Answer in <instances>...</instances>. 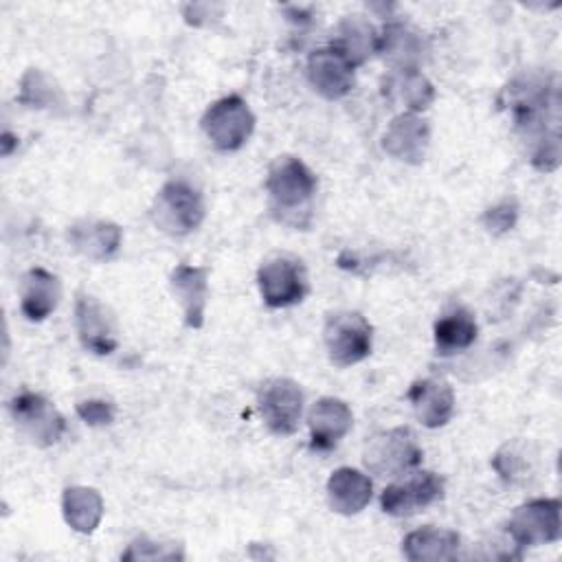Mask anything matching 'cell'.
<instances>
[{"mask_svg":"<svg viewBox=\"0 0 562 562\" xmlns=\"http://www.w3.org/2000/svg\"><path fill=\"white\" fill-rule=\"evenodd\" d=\"M9 408L18 428L37 446L57 443L66 430L61 413L40 393L22 391L11 400Z\"/></svg>","mask_w":562,"mask_h":562,"instance_id":"obj_8","label":"cell"},{"mask_svg":"<svg viewBox=\"0 0 562 562\" xmlns=\"http://www.w3.org/2000/svg\"><path fill=\"white\" fill-rule=\"evenodd\" d=\"M200 125L215 149L235 151L252 134L255 114L239 94H228L206 108Z\"/></svg>","mask_w":562,"mask_h":562,"instance_id":"obj_2","label":"cell"},{"mask_svg":"<svg viewBox=\"0 0 562 562\" xmlns=\"http://www.w3.org/2000/svg\"><path fill=\"white\" fill-rule=\"evenodd\" d=\"M259 292L270 307H290L301 303L310 292L307 270L292 255H274L261 263L257 272Z\"/></svg>","mask_w":562,"mask_h":562,"instance_id":"obj_6","label":"cell"},{"mask_svg":"<svg viewBox=\"0 0 562 562\" xmlns=\"http://www.w3.org/2000/svg\"><path fill=\"white\" fill-rule=\"evenodd\" d=\"M483 222L487 226V231L492 233H505L514 226L516 222V206L512 202H503V204H496L492 209L485 211L483 215Z\"/></svg>","mask_w":562,"mask_h":562,"instance_id":"obj_29","label":"cell"},{"mask_svg":"<svg viewBox=\"0 0 562 562\" xmlns=\"http://www.w3.org/2000/svg\"><path fill=\"white\" fill-rule=\"evenodd\" d=\"M266 191L270 193L277 211L301 213L307 211V204L316 193V176L303 160L294 156H279L268 169Z\"/></svg>","mask_w":562,"mask_h":562,"instance_id":"obj_3","label":"cell"},{"mask_svg":"<svg viewBox=\"0 0 562 562\" xmlns=\"http://www.w3.org/2000/svg\"><path fill=\"white\" fill-rule=\"evenodd\" d=\"M422 448L408 428H391L373 435L364 448V465L380 476H400L422 463Z\"/></svg>","mask_w":562,"mask_h":562,"instance_id":"obj_5","label":"cell"},{"mask_svg":"<svg viewBox=\"0 0 562 562\" xmlns=\"http://www.w3.org/2000/svg\"><path fill=\"white\" fill-rule=\"evenodd\" d=\"M428 140H430L428 123L419 119L415 112H402L389 123L382 136V147L395 160L419 165L426 156Z\"/></svg>","mask_w":562,"mask_h":562,"instance_id":"obj_14","label":"cell"},{"mask_svg":"<svg viewBox=\"0 0 562 562\" xmlns=\"http://www.w3.org/2000/svg\"><path fill=\"white\" fill-rule=\"evenodd\" d=\"M331 46H336L353 66H360L378 50V31L360 15H349L338 24Z\"/></svg>","mask_w":562,"mask_h":562,"instance_id":"obj_24","label":"cell"},{"mask_svg":"<svg viewBox=\"0 0 562 562\" xmlns=\"http://www.w3.org/2000/svg\"><path fill=\"white\" fill-rule=\"evenodd\" d=\"M353 68L356 66L336 46L329 44L325 48H316L310 55L307 79L312 88L325 99H340L356 83Z\"/></svg>","mask_w":562,"mask_h":562,"instance_id":"obj_12","label":"cell"},{"mask_svg":"<svg viewBox=\"0 0 562 562\" xmlns=\"http://www.w3.org/2000/svg\"><path fill=\"white\" fill-rule=\"evenodd\" d=\"M64 520L79 533H92L103 516V498L94 487H66L61 496Z\"/></svg>","mask_w":562,"mask_h":562,"instance_id":"obj_23","label":"cell"},{"mask_svg":"<svg viewBox=\"0 0 562 562\" xmlns=\"http://www.w3.org/2000/svg\"><path fill=\"white\" fill-rule=\"evenodd\" d=\"M507 533L516 547H536L555 542L562 533L560 522V501L558 498H536L522 503L514 509Z\"/></svg>","mask_w":562,"mask_h":562,"instance_id":"obj_7","label":"cell"},{"mask_svg":"<svg viewBox=\"0 0 562 562\" xmlns=\"http://www.w3.org/2000/svg\"><path fill=\"white\" fill-rule=\"evenodd\" d=\"M66 237L79 255L94 261H103L119 250L123 233L119 224L108 220H79L72 226H68Z\"/></svg>","mask_w":562,"mask_h":562,"instance_id":"obj_18","label":"cell"},{"mask_svg":"<svg viewBox=\"0 0 562 562\" xmlns=\"http://www.w3.org/2000/svg\"><path fill=\"white\" fill-rule=\"evenodd\" d=\"M371 479L356 468H338L327 481L329 507L345 516L362 512L371 501Z\"/></svg>","mask_w":562,"mask_h":562,"instance_id":"obj_20","label":"cell"},{"mask_svg":"<svg viewBox=\"0 0 562 562\" xmlns=\"http://www.w3.org/2000/svg\"><path fill=\"white\" fill-rule=\"evenodd\" d=\"M176 555H180V553H176V549L171 544H156V542L140 538V540L132 542L130 549L121 558L123 560H169Z\"/></svg>","mask_w":562,"mask_h":562,"instance_id":"obj_28","label":"cell"},{"mask_svg":"<svg viewBox=\"0 0 562 562\" xmlns=\"http://www.w3.org/2000/svg\"><path fill=\"white\" fill-rule=\"evenodd\" d=\"M417 419L426 428H439L450 422L454 413V393L452 386L443 380H417L406 393Z\"/></svg>","mask_w":562,"mask_h":562,"instance_id":"obj_16","label":"cell"},{"mask_svg":"<svg viewBox=\"0 0 562 562\" xmlns=\"http://www.w3.org/2000/svg\"><path fill=\"white\" fill-rule=\"evenodd\" d=\"M53 94H55V88L48 83V79L40 70H29L26 77L22 79L20 101L44 108L46 103H50Z\"/></svg>","mask_w":562,"mask_h":562,"instance_id":"obj_26","label":"cell"},{"mask_svg":"<svg viewBox=\"0 0 562 562\" xmlns=\"http://www.w3.org/2000/svg\"><path fill=\"white\" fill-rule=\"evenodd\" d=\"M114 404L105 400H83L77 404V415L88 426H108L114 422Z\"/></svg>","mask_w":562,"mask_h":562,"instance_id":"obj_27","label":"cell"},{"mask_svg":"<svg viewBox=\"0 0 562 562\" xmlns=\"http://www.w3.org/2000/svg\"><path fill=\"white\" fill-rule=\"evenodd\" d=\"M75 321L81 345L97 353L108 356L119 347V329L112 312L90 294H79L75 303Z\"/></svg>","mask_w":562,"mask_h":562,"instance_id":"obj_10","label":"cell"},{"mask_svg":"<svg viewBox=\"0 0 562 562\" xmlns=\"http://www.w3.org/2000/svg\"><path fill=\"white\" fill-rule=\"evenodd\" d=\"M382 92L408 112H422L435 101V88L419 70H393L384 77Z\"/></svg>","mask_w":562,"mask_h":562,"instance_id":"obj_22","label":"cell"},{"mask_svg":"<svg viewBox=\"0 0 562 562\" xmlns=\"http://www.w3.org/2000/svg\"><path fill=\"white\" fill-rule=\"evenodd\" d=\"M61 299V283L59 279L44 270L31 268L20 283V310L29 321H44L50 316Z\"/></svg>","mask_w":562,"mask_h":562,"instance_id":"obj_19","label":"cell"},{"mask_svg":"<svg viewBox=\"0 0 562 562\" xmlns=\"http://www.w3.org/2000/svg\"><path fill=\"white\" fill-rule=\"evenodd\" d=\"M459 533L439 527H424L411 531L402 540V553L411 562H439L457 558Z\"/></svg>","mask_w":562,"mask_h":562,"instance_id":"obj_21","label":"cell"},{"mask_svg":"<svg viewBox=\"0 0 562 562\" xmlns=\"http://www.w3.org/2000/svg\"><path fill=\"white\" fill-rule=\"evenodd\" d=\"M476 334H479V325L470 312L454 310L450 314H443L432 329L437 353L450 356V353L463 351L476 340Z\"/></svg>","mask_w":562,"mask_h":562,"instance_id":"obj_25","label":"cell"},{"mask_svg":"<svg viewBox=\"0 0 562 562\" xmlns=\"http://www.w3.org/2000/svg\"><path fill=\"white\" fill-rule=\"evenodd\" d=\"M443 494V479L435 472H415V476L391 483L382 490L380 505L391 516H411Z\"/></svg>","mask_w":562,"mask_h":562,"instance_id":"obj_11","label":"cell"},{"mask_svg":"<svg viewBox=\"0 0 562 562\" xmlns=\"http://www.w3.org/2000/svg\"><path fill=\"white\" fill-rule=\"evenodd\" d=\"M307 426L310 448L316 452H327L336 448L338 441L351 430L353 415L347 402L338 397H321L307 413Z\"/></svg>","mask_w":562,"mask_h":562,"instance_id":"obj_13","label":"cell"},{"mask_svg":"<svg viewBox=\"0 0 562 562\" xmlns=\"http://www.w3.org/2000/svg\"><path fill=\"white\" fill-rule=\"evenodd\" d=\"M259 411L272 432L292 435L303 413L301 386L290 378L268 380L259 391Z\"/></svg>","mask_w":562,"mask_h":562,"instance_id":"obj_9","label":"cell"},{"mask_svg":"<svg viewBox=\"0 0 562 562\" xmlns=\"http://www.w3.org/2000/svg\"><path fill=\"white\" fill-rule=\"evenodd\" d=\"M393 70H419L424 57L422 35L402 22H389L378 33L375 50Z\"/></svg>","mask_w":562,"mask_h":562,"instance_id":"obj_17","label":"cell"},{"mask_svg":"<svg viewBox=\"0 0 562 562\" xmlns=\"http://www.w3.org/2000/svg\"><path fill=\"white\" fill-rule=\"evenodd\" d=\"M149 217L167 235H187L204 220L202 193L184 180H169L154 198Z\"/></svg>","mask_w":562,"mask_h":562,"instance_id":"obj_1","label":"cell"},{"mask_svg":"<svg viewBox=\"0 0 562 562\" xmlns=\"http://www.w3.org/2000/svg\"><path fill=\"white\" fill-rule=\"evenodd\" d=\"M169 288L180 303L184 323L193 329L204 325V312L209 301V270L200 266L180 263L169 274Z\"/></svg>","mask_w":562,"mask_h":562,"instance_id":"obj_15","label":"cell"},{"mask_svg":"<svg viewBox=\"0 0 562 562\" xmlns=\"http://www.w3.org/2000/svg\"><path fill=\"white\" fill-rule=\"evenodd\" d=\"M323 340L329 360L336 367H349L371 353L373 329L358 312H334L325 321Z\"/></svg>","mask_w":562,"mask_h":562,"instance_id":"obj_4","label":"cell"}]
</instances>
